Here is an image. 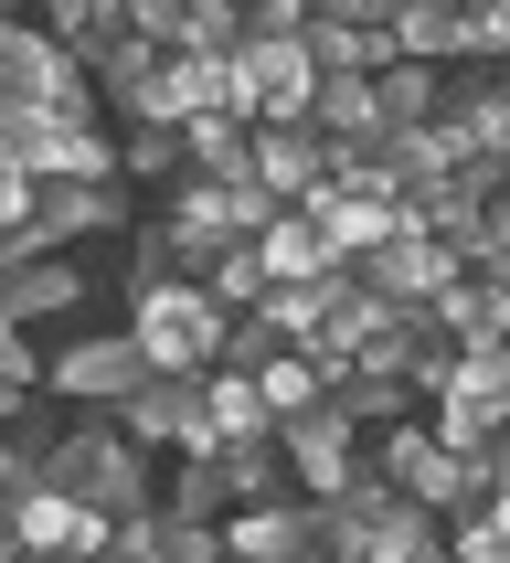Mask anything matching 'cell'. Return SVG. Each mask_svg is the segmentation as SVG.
<instances>
[{"mask_svg":"<svg viewBox=\"0 0 510 563\" xmlns=\"http://www.w3.org/2000/svg\"><path fill=\"white\" fill-rule=\"evenodd\" d=\"M0 170L22 181H118V128L107 118H43V107H0Z\"/></svg>","mask_w":510,"mask_h":563,"instance_id":"1","label":"cell"},{"mask_svg":"<svg viewBox=\"0 0 510 563\" xmlns=\"http://www.w3.org/2000/svg\"><path fill=\"white\" fill-rule=\"evenodd\" d=\"M118 181H127V191H181V181H191L181 128H118Z\"/></svg>","mask_w":510,"mask_h":563,"instance_id":"18","label":"cell"},{"mask_svg":"<svg viewBox=\"0 0 510 563\" xmlns=\"http://www.w3.org/2000/svg\"><path fill=\"white\" fill-rule=\"evenodd\" d=\"M277 446H287V478H298V500H351V489H362V468H373V446L351 437L330 405H319V415H298Z\"/></svg>","mask_w":510,"mask_h":563,"instance_id":"8","label":"cell"},{"mask_svg":"<svg viewBox=\"0 0 510 563\" xmlns=\"http://www.w3.org/2000/svg\"><path fill=\"white\" fill-rule=\"evenodd\" d=\"M255 383H266V415H277V437L298 426V415H319V405H330V373H319L309 351H287V362H266Z\"/></svg>","mask_w":510,"mask_h":563,"instance_id":"20","label":"cell"},{"mask_svg":"<svg viewBox=\"0 0 510 563\" xmlns=\"http://www.w3.org/2000/svg\"><path fill=\"white\" fill-rule=\"evenodd\" d=\"M234 96H245V128H309L319 54L309 43H245V54H234Z\"/></svg>","mask_w":510,"mask_h":563,"instance_id":"6","label":"cell"},{"mask_svg":"<svg viewBox=\"0 0 510 563\" xmlns=\"http://www.w3.org/2000/svg\"><path fill=\"white\" fill-rule=\"evenodd\" d=\"M489 489H500V500H510V437L489 446Z\"/></svg>","mask_w":510,"mask_h":563,"instance_id":"23","label":"cell"},{"mask_svg":"<svg viewBox=\"0 0 510 563\" xmlns=\"http://www.w3.org/2000/svg\"><path fill=\"white\" fill-rule=\"evenodd\" d=\"M159 510H170L181 532H223V521H234V489H223V457H170V478H159Z\"/></svg>","mask_w":510,"mask_h":563,"instance_id":"14","label":"cell"},{"mask_svg":"<svg viewBox=\"0 0 510 563\" xmlns=\"http://www.w3.org/2000/svg\"><path fill=\"white\" fill-rule=\"evenodd\" d=\"M255 255H266V277H277V287H319L330 266H341V255L319 245V223H309V213H277L266 234H255Z\"/></svg>","mask_w":510,"mask_h":563,"instance_id":"17","label":"cell"},{"mask_svg":"<svg viewBox=\"0 0 510 563\" xmlns=\"http://www.w3.org/2000/svg\"><path fill=\"white\" fill-rule=\"evenodd\" d=\"M309 128L330 139V150H382V139H393V128H382V86H373V75H319Z\"/></svg>","mask_w":510,"mask_h":563,"instance_id":"13","label":"cell"},{"mask_svg":"<svg viewBox=\"0 0 510 563\" xmlns=\"http://www.w3.org/2000/svg\"><path fill=\"white\" fill-rule=\"evenodd\" d=\"M446 542H457V563H510V532H500V521H457Z\"/></svg>","mask_w":510,"mask_h":563,"instance_id":"22","label":"cell"},{"mask_svg":"<svg viewBox=\"0 0 510 563\" xmlns=\"http://www.w3.org/2000/svg\"><path fill=\"white\" fill-rule=\"evenodd\" d=\"M489 521H500V532H510V500H500V510H489Z\"/></svg>","mask_w":510,"mask_h":563,"instance_id":"25","label":"cell"},{"mask_svg":"<svg viewBox=\"0 0 510 563\" xmlns=\"http://www.w3.org/2000/svg\"><path fill=\"white\" fill-rule=\"evenodd\" d=\"M127 437L149 446V457H213V394H202V383H170V373H149L138 383V405L118 415Z\"/></svg>","mask_w":510,"mask_h":563,"instance_id":"7","label":"cell"},{"mask_svg":"<svg viewBox=\"0 0 510 563\" xmlns=\"http://www.w3.org/2000/svg\"><path fill=\"white\" fill-rule=\"evenodd\" d=\"M457 277H468V266H457V245H436L425 223H404L382 255H362V287H373V298H393V309H436Z\"/></svg>","mask_w":510,"mask_h":563,"instance_id":"9","label":"cell"},{"mask_svg":"<svg viewBox=\"0 0 510 563\" xmlns=\"http://www.w3.org/2000/svg\"><path fill=\"white\" fill-rule=\"evenodd\" d=\"M202 287H213V309L255 319V309H266V287H277V277H266V255H255V245H223V255H213V277H202Z\"/></svg>","mask_w":510,"mask_h":563,"instance_id":"21","label":"cell"},{"mask_svg":"<svg viewBox=\"0 0 510 563\" xmlns=\"http://www.w3.org/2000/svg\"><path fill=\"white\" fill-rule=\"evenodd\" d=\"M54 563H107V553H54Z\"/></svg>","mask_w":510,"mask_h":563,"instance_id":"24","label":"cell"},{"mask_svg":"<svg viewBox=\"0 0 510 563\" xmlns=\"http://www.w3.org/2000/svg\"><path fill=\"white\" fill-rule=\"evenodd\" d=\"M138 383H149V351H138L127 319H118V330H96V319H86V330H64V341H54V405L64 415H127V405H138Z\"/></svg>","mask_w":510,"mask_h":563,"instance_id":"3","label":"cell"},{"mask_svg":"<svg viewBox=\"0 0 510 563\" xmlns=\"http://www.w3.org/2000/svg\"><path fill=\"white\" fill-rule=\"evenodd\" d=\"M202 394H213V437H223V446L277 437V415H266V383H255V373H213Z\"/></svg>","mask_w":510,"mask_h":563,"instance_id":"19","label":"cell"},{"mask_svg":"<svg viewBox=\"0 0 510 563\" xmlns=\"http://www.w3.org/2000/svg\"><path fill=\"white\" fill-rule=\"evenodd\" d=\"M223 553L234 563H319V521H309V500H255L223 521Z\"/></svg>","mask_w":510,"mask_h":563,"instance_id":"10","label":"cell"},{"mask_svg":"<svg viewBox=\"0 0 510 563\" xmlns=\"http://www.w3.org/2000/svg\"><path fill=\"white\" fill-rule=\"evenodd\" d=\"M127 330L149 351V373H170V383H213L223 351H234V309H213V287H159V298L127 309Z\"/></svg>","mask_w":510,"mask_h":563,"instance_id":"2","label":"cell"},{"mask_svg":"<svg viewBox=\"0 0 510 563\" xmlns=\"http://www.w3.org/2000/svg\"><path fill=\"white\" fill-rule=\"evenodd\" d=\"M0 107H43V118H107V107H96V75L64 54L43 22H11V32H0Z\"/></svg>","mask_w":510,"mask_h":563,"instance_id":"4","label":"cell"},{"mask_svg":"<svg viewBox=\"0 0 510 563\" xmlns=\"http://www.w3.org/2000/svg\"><path fill=\"white\" fill-rule=\"evenodd\" d=\"M255 181L277 191L287 213L319 202V191H330V139H319V128H255Z\"/></svg>","mask_w":510,"mask_h":563,"instance_id":"11","label":"cell"},{"mask_svg":"<svg viewBox=\"0 0 510 563\" xmlns=\"http://www.w3.org/2000/svg\"><path fill=\"white\" fill-rule=\"evenodd\" d=\"M96 287H107V255H43V266H11L0 277V330H86L96 319Z\"/></svg>","mask_w":510,"mask_h":563,"instance_id":"5","label":"cell"},{"mask_svg":"<svg viewBox=\"0 0 510 563\" xmlns=\"http://www.w3.org/2000/svg\"><path fill=\"white\" fill-rule=\"evenodd\" d=\"M373 86H382V128H393V139L446 128V64H393V75H373Z\"/></svg>","mask_w":510,"mask_h":563,"instance_id":"16","label":"cell"},{"mask_svg":"<svg viewBox=\"0 0 510 563\" xmlns=\"http://www.w3.org/2000/svg\"><path fill=\"white\" fill-rule=\"evenodd\" d=\"M393 43H404V64H468V0H404Z\"/></svg>","mask_w":510,"mask_h":563,"instance_id":"15","label":"cell"},{"mask_svg":"<svg viewBox=\"0 0 510 563\" xmlns=\"http://www.w3.org/2000/svg\"><path fill=\"white\" fill-rule=\"evenodd\" d=\"M32 22H43V32L64 43V54H75V64L96 75V64H107V54L127 43V32H138V0H54V11H32Z\"/></svg>","mask_w":510,"mask_h":563,"instance_id":"12","label":"cell"}]
</instances>
